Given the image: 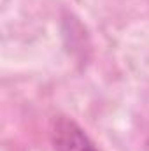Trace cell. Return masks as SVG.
<instances>
[{"label":"cell","instance_id":"2","mask_svg":"<svg viewBox=\"0 0 149 151\" xmlns=\"http://www.w3.org/2000/svg\"><path fill=\"white\" fill-rule=\"evenodd\" d=\"M144 150H146V151H149V137L146 139V142H144Z\"/></svg>","mask_w":149,"mask_h":151},{"label":"cell","instance_id":"1","mask_svg":"<svg viewBox=\"0 0 149 151\" xmlns=\"http://www.w3.org/2000/svg\"><path fill=\"white\" fill-rule=\"evenodd\" d=\"M51 142L54 151H100L90 135L67 116H60L53 121Z\"/></svg>","mask_w":149,"mask_h":151}]
</instances>
